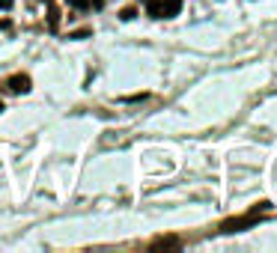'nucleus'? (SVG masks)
Wrapping results in <instances>:
<instances>
[{"label": "nucleus", "instance_id": "nucleus-1", "mask_svg": "<svg viewBox=\"0 0 277 253\" xmlns=\"http://www.w3.org/2000/svg\"><path fill=\"white\" fill-rule=\"evenodd\" d=\"M262 212H268V202H260L253 212H247V215H242V218H229L221 223V233H239V229H244V226H253L257 220H260Z\"/></svg>", "mask_w": 277, "mask_h": 253}, {"label": "nucleus", "instance_id": "nucleus-2", "mask_svg": "<svg viewBox=\"0 0 277 253\" xmlns=\"http://www.w3.org/2000/svg\"><path fill=\"white\" fill-rule=\"evenodd\" d=\"M30 78L27 75H12V78H6L3 81V89L6 93H15V96H24V93H30Z\"/></svg>", "mask_w": 277, "mask_h": 253}, {"label": "nucleus", "instance_id": "nucleus-3", "mask_svg": "<svg viewBox=\"0 0 277 253\" xmlns=\"http://www.w3.org/2000/svg\"><path fill=\"white\" fill-rule=\"evenodd\" d=\"M179 247H182V241L176 236H158L152 241V250H179Z\"/></svg>", "mask_w": 277, "mask_h": 253}, {"label": "nucleus", "instance_id": "nucleus-4", "mask_svg": "<svg viewBox=\"0 0 277 253\" xmlns=\"http://www.w3.org/2000/svg\"><path fill=\"white\" fill-rule=\"evenodd\" d=\"M182 9V0H161V18H173Z\"/></svg>", "mask_w": 277, "mask_h": 253}, {"label": "nucleus", "instance_id": "nucleus-5", "mask_svg": "<svg viewBox=\"0 0 277 253\" xmlns=\"http://www.w3.org/2000/svg\"><path fill=\"white\" fill-rule=\"evenodd\" d=\"M57 24H60V9H57L54 3H48V27L57 30Z\"/></svg>", "mask_w": 277, "mask_h": 253}, {"label": "nucleus", "instance_id": "nucleus-6", "mask_svg": "<svg viewBox=\"0 0 277 253\" xmlns=\"http://www.w3.org/2000/svg\"><path fill=\"white\" fill-rule=\"evenodd\" d=\"M134 15H137V12H134V6H125V9L120 12V18H122V21H131Z\"/></svg>", "mask_w": 277, "mask_h": 253}, {"label": "nucleus", "instance_id": "nucleus-7", "mask_svg": "<svg viewBox=\"0 0 277 253\" xmlns=\"http://www.w3.org/2000/svg\"><path fill=\"white\" fill-rule=\"evenodd\" d=\"M72 6H75V9H87L89 6V0H69Z\"/></svg>", "mask_w": 277, "mask_h": 253}, {"label": "nucleus", "instance_id": "nucleus-8", "mask_svg": "<svg viewBox=\"0 0 277 253\" xmlns=\"http://www.w3.org/2000/svg\"><path fill=\"white\" fill-rule=\"evenodd\" d=\"M12 6H15V0H0V9H3V12H6V9H12Z\"/></svg>", "mask_w": 277, "mask_h": 253}, {"label": "nucleus", "instance_id": "nucleus-9", "mask_svg": "<svg viewBox=\"0 0 277 253\" xmlns=\"http://www.w3.org/2000/svg\"><path fill=\"white\" fill-rule=\"evenodd\" d=\"M0 110H3V101H0Z\"/></svg>", "mask_w": 277, "mask_h": 253}]
</instances>
